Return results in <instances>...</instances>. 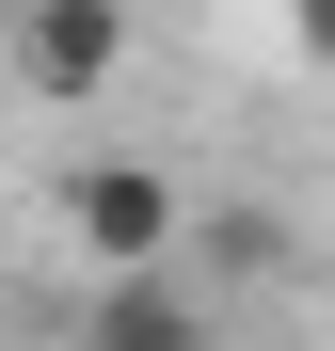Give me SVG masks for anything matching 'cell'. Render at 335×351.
Returning a JSON list of instances; mask_svg holds the SVG:
<instances>
[{
	"label": "cell",
	"mask_w": 335,
	"mask_h": 351,
	"mask_svg": "<svg viewBox=\"0 0 335 351\" xmlns=\"http://www.w3.org/2000/svg\"><path fill=\"white\" fill-rule=\"evenodd\" d=\"M288 32H303V64H335V0H288Z\"/></svg>",
	"instance_id": "obj_4"
},
{
	"label": "cell",
	"mask_w": 335,
	"mask_h": 351,
	"mask_svg": "<svg viewBox=\"0 0 335 351\" xmlns=\"http://www.w3.org/2000/svg\"><path fill=\"white\" fill-rule=\"evenodd\" d=\"M176 176H160V160H80V192H64V240L96 256V287H128V271H160V256H176Z\"/></svg>",
	"instance_id": "obj_1"
},
{
	"label": "cell",
	"mask_w": 335,
	"mask_h": 351,
	"mask_svg": "<svg viewBox=\"0 0 335 351\" xmlns=\"http://www.w3.org/2000/svg\"><path fill=\"white\" fill-rule=\"evenodd\" d=\"M80 351H223V335H208V304H192L176 271H128V287L80 304Z\"/></svg>",
	"instance_id": "obj_3"
},
{
	"label": "cell",
	"mask_w": 335,
	"mask_h": 351,
	"mask_svg": "<svg viewBox=\"0 0 335 351\" xmlns=\"http://www.w3.org/2000/svg\"><path fill=\"white\" fill-rule=\"evenodd\" d=\"M112 64H128V0H16V80L48 112L112 96Z\"/></svg>",
	"instance_id": "obj_2"
}]
</instances>
